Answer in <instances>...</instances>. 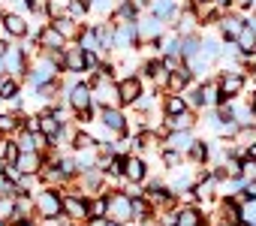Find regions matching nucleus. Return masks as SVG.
I'll use <instances>...</instances> for the list:
<instances>
[{
	"instance_id": "37",
	"label": "nucleus",
	"mask_w": 256,
	"mask_h": 226,
	"mask_svg": "<svg viewBox=\"0 0 256 226\" xmlns=\"http://www.w3.org/2000/svg\"><path fill=\"white\" fill-rule=\"evenodd\" d=\"M6 52H10V42H6V40H0V60L6 58Z\"/></svg>"
},
{
	"instance_id": "14",
	"label": "nucleus",
	"mask_w": 256,
	"mask_h": 226,
	"mask_svg": "<svg viewBox=\"0 0 256 226\" xmlns=\"http://www.w3.org/2000/svg\"><path fill=\"white\" fill-rule=\"evenodd\" d=\"M0 22H4V30H6L10 36H16V40H24V36L30 34L24 16H18V12H4V16H0Z\"/></svg>"
},
{
	"instance_id": "46",
	"label": "nucleus",
	"mask_w": 256,
	"mask_h": 226,
	"mask_svg": "<svg viewBox=\"0 0 256 226\" xmlns=\"http://www.w3.org/2000/svg\"><path fill=\"white\" fill-rule=\"evenodd\" d=\"M199 226H205V223H199Z\"/></svg>"
},
{
	"instance_id": "43",
	"label": "nucleus",
	"mask_w": 256,
	"mask_h": 226,
	"mask_svg": "<svg viewBox=\"0 0 256 226\" xmlns=\"http://www.w3.org/2000/svg\"><path fill=\"white\" fill-rule=\"evenodd\" d=\"M0 226H6V220H4V217H0Z\"/></svg>"
},
{
	"instance_id": "13",
	"label": "nucleus",
	"mask_w": 256,
	"mask_h": 226,
	"mask_svg": "<svg viewBox=\"0 0 256 226\" xmlns=\"http://www.w3.org/2000/svg\"><path fill=\"white\" fill-rule=\"evenodd\" d=\"M42 166H46V157H42L40 151L18 154V160H16V169H18L22 175H40V172H42Z\"/></svg>"
},
{
	"instance_id": "34",
	"label": "nucleus",
	"mask_w": 256,
	"mask_h": 226,
	"mask_svg": "<svg viewBox=\"0 0 256 226\" xmlns=\"http://www.w3.org/2000/svg\"><path fill=\"white\" fill-rule=\"evenodd\" d=\"M90 10H96V12H102V10H106V12H108V10H112V0H94Z\"/></svg>"
},
{
	"instance_id": "8",
	"label": "nucleus",
	"mask_w": 256,
	"mask_h": 226,
	"mask_svg": "<svg viewBox=\"0 0 256 226\" xmlns=\"http://www.w3.org/2000/svg\"><path fill=\"white\" fill-rule=\"evenodd\" d=\"M139 46V30H136V22H120L114 24V52H126V48H133Z\"/></svg>"
},
{
	"instance_id": "7",
	"label": "nucleus",
	"mask_w": 256,
	"mask_h": 226,
	"mask_svg": "<svg viewBox=\"0 0 256 226\" xmlns=\"http://www.w3.org/2000/svg\"><path fill=\"white\" fill-rule=\"evenodd\" d=\"M142 94L145 90H142V78L139 76H126V78L118 82V100H120V106H136Z\"/></svg>"
},
{
	"instance_id": "44",
	"label": "nucleus",
	"mask_w": 256,
	"mask_h": 226,
	"mask_svg": "<svg viewBox=\"0 0 256 226\" xmlns=\"http://www.w3.org/2000/svg\"><path fill=\"white\" fill-rule=\"evenodd\" d=\"M238 226H253V223H238Z\"/></svg>"
},
{
	"instance_id": "36",
	"label": "nucleus",
	"mask_w": 256,
	"mask_h": 226,
	"mask_svg": "<svg viewBox=\"0 0 256 226\" xmlns=\"http://www.w3.org/2000/svg\"><path fill=\"white\" fill-rule=\"evenodd\" d=\"M256 0H232V6H241V10H250Z\"/></svg>"
},
{
	"instance_id": "23",
	"label": "nucleus",
	"mask_w": 256,
	"mask_h": 226,
	"mask_svg": "<svg viewBox=\"0 0 256 226\" xmlns=\"http://www.w3.org/2000/svg\"><path fill=\"white\" fill-rule=\"evenodd\" d=\"M193 142H196V139H193V130H187V133H169V136H166V142H163V148H172V151L187 154Z\"/></svg>"
},
{
	"instance_id": "25",
	"label": "nucleus",
	"mask_w": 256,
	"mask_h": 226,
	"mask_svg": "<svg viewBox=\"0 0 256 226\" xmlns=\"http://www.w3.org/2000/svg\"><path fill=\"white\" fill-rule=\"evenodd\" d=\"M193 124H196L193 112H184V115H178V118H166V130L169 133H187V130H193Z\"/></svg>"
},
{
	"instance_id": "5",
	"label": "nucleus",
	"mask_w": 256,
	"mask_h": 226,
	"mask_svg": "<svg viewBox=\"0 0 256 226\" xmlns=\"http://www.w3.org/2000/svg\"><path fill=\"white\" fill-rule=\"evenodd\" d=\"M64 217L72 223H88V196L84 193H64Z\"/></svg>"
},
{
	"instance_id": "12",
	"label": "nucleus",
	"mask_w": 256,
	"mask_h": 226,
	"mask_svg": "<svg viewBox=\"0 0 256 226\" xmlns=\"http://www.w3.org/2000/svg\"><path fill=\"white\" fill-rule=\"evenodd\" d=\"M4 64H6V72H10V76L22 78V76L28 72V52H24V48L10 46V52H6V58H4Z\"/></svg>"
},
{
	"instance_id": "19",
	"label": "nucleus",
	"mask_w": 256,
	"mask_h": 226,
	"mask_svg": "<svg viewBox=\"0 0 256 226\" xmlns=\"http://www.w3.org/2000/svg\"><path fill=\"white\" fill-rule=\"evenodd\" d=\"M163 112H166V118H178V115L193 112V108H190V102H187L184 94H169V96L163 100Z\"/></svg>"
},
{
	"instance_id": "29",
	"label": "nucleus",
	"mask_w": 256,
	"mask_h": 226,
	"mask_svg": "<svg viewBox=\"0 0 256 226\" xmlns=\"http://www.w3.org/2000/svg\"><path fill=\"white\" fill-rule=\"evenodd\" d=\"M90 148H96V139H94L90 133H82V130H78V133L72 136V151L78 154V151H90Z\"/></svg>"
},
{
	"instance_id": "47",
	"label": "nucleus",
	"mask_w": 256,
	"mask_h": 226,
	"mask_svg": "<svg viewBox=\"0 0 256 226\" xmlns=\"http://www.w3.org/2000/svg\"><path fill=\"white\" fill-rule=\"evenodd\" d=\"M0 139H4V136H0Z\"/></svg>"
},
{
	"instance_id": "2",
	"label": "nucleus",
	"mask_w": 256,
	"mask_h": 226,
	"mask_svg": "<svg viewBox=\"0 0 256 226\" xmlns=\"http://www.w3.org/2000/svg\"><path fill=\"white\" fill-rule=\"evenodd\" d=\"M36 211L46 217V220H54L64 214V193L54 190V187H46L36 193Z\"/></svg>"
},
{
	"instance_id": "4",
	"label": "nucleus",
	"mask_w": 256,
	"mask_h": 226,
	"mask_svg": "<svg viewBox=\"0 0 256 226\" xmlns=\"http://www.w3.org/2000/svg\"><path fill=\"white\" fill-rule=\"evenodd\" d=\"M66 106L76 112H88V108H94V90H90V84H84V82H76L70 90H66Z\"/></svg>"
},
{
	"instance_id": "28",
	"label": "nucleus",
	"mask_w": 256,
	"mask_h": 226,
	"mask_svg": "<svg viewBox=\"0 0 256 226\" xmlns=\"http://www.w3.org/2000/svg\"><path fill=\"white\" fill-rule=\"evenodd\" d=\"M133 217H136V220H142V223H148V220L154 217V205H151L145 196L133 199Z\"/></svg>"
},
{
	"instance_id": "1",
	"label": "nucleus",
	"mask_w": 256,
	"mask_h": 226,
	"mask_svg": "<svg viewBox=\"0 0 256 226\" xmlns=\"http://www.w3.org/2000/svg\"><path fill=\"white\" fill-rule=\"evenodd\" d=\"M28 72H30V76H28V78H30V84L40 90V88H46V84L58 82V72H60V70H58V64L52 60V54H48V52H42V54H40V60H36Z\"/></svg>"
},
{
	"instance_id": "33",
	"label": "nucleus",
	"mask_w": 256,
	"mask_h": 226,
	"mask_svg": "<svg viewBox=\"0 0 256 226\" xmlns=\"http://www.w3.org/2000/svg\"><path fill=\"white\" fill-rule=\"evenodd\" d=\"M163 160H166V166H169V169H175V166H181L184 154H181V151H172V148H163Z\"/></svg>"
},
{
	"instance_id": "20",
	"label": "nucleus",
	"mask_w": 256,
	"mask_h": 226,
	"mask_svg": "<svg viewBox=\"0 0 256 226\" xmlns=\"http://www.w3.org/2000/svg\"><path fill=\"white\" fill-rule=\"evenodd\" d=\"M199 96H202V108H208V106H220L223 96H220V84H217V78H205V82L199 84Z\"/></svg>"
},
{
	"instance_id": "11",
	"label": "nucleus",
	"mask_w": 256,
	"mask_h": 226,
	"mask_svg": "<svg viewBox=\"0 0 256 226\" xmlns=\"http://www.w3.org/2000/svg\"><path fill=\"white\" fill-rule=\"evenodd\" d=\"M36 46H40L42 52H64V48H66V40L58 34L54 24H46V28L36 34Z\"/></svg>"
},
{
	"instance_id": "38",
	"label": "nucleus",
	"mask_w": 256,
	"mask_h": 226,
	"mask_svg": "<svg viewBox=\"0 0 256 226\" xmlns=\"http://www.w3.org/2000/svg\"><path fill=\"white\" fill-rule=\"evenodd\" d=\"M211 4H214L217 10H220V6H226V10H229V6H232V0H211Z\"/></svg>"
},
{
	"instance_id": "15",
	"label": "nucleus",
	"mask_w": 256,
	"mask_h": 226,
	"mask_svg": "<svg viewBox=\"0 0 256 226\" xmlns=\"http://www.w3.org/2000/svg\"><path fill=\"white\" fill-rule=\"evenodd\" d=\"M88 70V52L72 46L64 52V72H84Z\"/></svg>"
},
{
	"instance_id": "24",
	"label": "nucleus",
	"mask_w": 256,
	"mask_h": 226,
	"mask_svg": "<svg viewBox=\"0 0 256 226\" xmlns=\"http://www.w3.org/2000/svg\"><path fill=\"white\" fill-rule=\"evenodd\" d=\"M199 223H202V211L196 205H187V208L175 211V226H199Z\"/></svg>"
},
{
	"instance_id": "6",
	"label": "nucleus",
	"mask_w": 256,
	"mask_h": 226,
	"mask_svg": "<svg viewBox=\"0 0 256 226\" xmlns=\"http://www.w3.org/2000/svg\"><path fill=\"white\" fill-rule=\"evenodd\" d=\"M163 28H166V24L148 12L145 18H139V22H136V30H139V42H148V46H160Z\"/></svg>"
},
{
	"instance_id": "32",
	"label": "nucleus",
	"mask_w": 256,
	"mask_h": 226,
	"mask_svg": "<svg viewBox=\"0 0 256 226\" xmlns=\"http://www.w3.org/2000/svg\"><path fill=\"white\" fill-rule=\"evenodd\" d=\"M12 130H18V115H0V136H6V133H12Z\"/></svg>"
},
{
	"instance_id": "39",
	"label": "nucleus",
	"mask_w": 256,
	"mask_h": 226,
	"mask_svg": "<svg viewBox=\"0 0 256 226\" xmlns=\"http://www.w3.org/2000/svg\"><path fill=\"white\" fill-rule=\"evenodd\" d=\"M247 106H250V112H253V118H256V94H250V100H247Z\"/></svg>"
},
{
	"instance_id": "48",
	"label": "nucleus",
	"mask_w": 256,
	"mask_h": 226,
	"mask_svg": "<svg viewBox=\"0 0 256 226\" xmlns=\"http://www.w3.org/2000/svg\"><path fill=\"white\" fill-rule=\"evenodd\" d=\"M253 130H256V127H253Z\"/></svg>"
},
{
	"instance_id": "30",
	"label": "nucleus",
	"mask_w": 256,
	"mask_h": 226,
	"mask_svg": "<svg viewBox=\"0 0 256 226\" xmlns=\"http://www.w3.org/2000/svg\"><path fill=\"white\" fill-rule=\"evenodd\" d=\"M190 160H196V163H208V154H211V148H208V142H202V139H196L193 145H190Z\"/></svg>"
},
{
	"instance_id": "18",
	"label": "nucleus",
	"mask_w": 256,
	"mask_h": 226,
	"mask_svg": "<svg viewBox=\"0 0 256 226\" xmlns=\"http://www.w3.org/2000/svg\"><path fill=\"white\" fill-rule=\"evenodd\" d=\"M148 166H145V160L142 157H130V154H126V166H124V178L126 181H130V184H142L145 181V172Z\"/></svg>"
},
{
	"instance_id": "21",
	"label": "nucleus",
	"mask_w": 256,
	"mask_h": 226,
	"mask_svg": "<svg viewBox=\"0 0 256 226\" xmlns=\"http://www.w3.org/2000/svg\"><path fill=\"white\" fill-rule=\"evenodd\" d=\"M16 142H18L22 154H28V151H40V154H42V151L48 148V139H46L42 133H24V130H22V136H18Z\"/></svg>"
},
{
	"instance_id": "16",
	"label": "nucleus",
	"mask_w": 256,
	"mask_h": 226,
	"mask_svg": "<svg viewBox=\"0 0 256 226\" xmlns=\"http://www.w3.org/2000/svg\"><path fill=\"white\" fill-rule=\"evenodd\" d=\"M151 16L160 18V22L166 24V22H178L181 10H178L175 0H151Z\"/></svg>"
},
{
	"instance_id": "27",
	"label": "nucleus",
	"mask_w": 256,
	"mask_h": 226,
	"mask_svg": "<svg viewBox=\"0 0 256 226\" xmlns=\"http://www.w3.org/2000/svg\"><path fill=\"white\" fill-rule=\"evenodd\" d=\"M106 214H108V199H106V196H94V199H88V223H94V220H106Z\"/></svg>"
},
{
	"instance_id": "10",
	"label": "nucleus",
	"mask_w": 256,
	"mask_h": 226,
	"mask_svg": "<svg viewBox=\"0 0 256 226\" xmlns=\"http://www.w3.org/2000/svg\"><path fill=\"white\" fill-rule=\"evenodd\" d=\"M100 124L114 133V136H124L126 133V118H124V112L114 106V108H100Z\"/></svg>"
},
{
	"instance_id": "45",
	"label": "nucleus",
	"mask_w": 256,
	"mask_h": 226,
	"mask_svg": "<svg viewBox=\"0 0 256 226\" xmlns=\"http://www.w3.org/2000/svg\"><path fill=\"white\" fill-rule=\"evenodd\" d=\"M145 226H154V223H151V220H148V223H145Z\"/></svg>"
},
{
	"instance_id": "40",
	"label": "nucleus",
	"mask_w": 256,
	"mask_h": 226,
	"mask_svg": "<svg viewBox=\"0 0 256 226\" xmlns=\"http://www.w3.org/2000/svg\"><path fill=\"white\" fill-rule=\"evenodd\" d=\"M6 76H10V72H6V64H4V60H0V82H4Z\"/></svg>"
},
{
	"instance_id": "42",
	"label": "nucleus",
	"mask_w": 256,
	"mask_h": 226,
	"mask_svg": "<svg viewBox=\"0 0 256 226\" xmlns=\"http://www.w3.org/2000/svg\"><path fill=\"white\" fill-rule=\"evenodd\" d=\"M220 226H235V223H226V220H223V223H220Z\"/></svg>"
},
{
	"instance_id": "9",
	"label": "nucleus",
	"mask_w": 256,
	"mask_h": 226,
	"mask_svg": "<svg viewBox=\"0 0 256 226\" xmlns=\"http://www.w3.org/2000/svg\"><path fill=\"white\" fill-rule=\"evenodd\" d=\"M217 84H220V96H223V100H235V96L244 90V72H241V70L223 72V76L217 78Z\"/></svg>"
},
{
	"instance_id": "41",
	"label": "nucleus",
	"mask_w": 256,
	"mask_h": 226,
	"mask_svg": "<svg viewBox=\"0 0 256 226\" xmlns=\"http://www.w3.org/2000/svg\"><path fill=\"white\" fill-rule=\"evenodd\" d=\"M190 4L193 6H202V4H211V0H190Z\"/></svg>"
},
{
	"instance_id": "26",
	"label": "nucleus",
	"mask_w": 256,
	"mask_h": 226,
	"mask_svg": "<svg viewBox=\"0 0 256 226\" xmlns=\"http://www.w3.org/2000/svg\"><path fill=\"white\" fill-rule=\"evenodd\" d=\"M52 24H54V28H58V34H60V36H64V40H78V34H82V30H78V24H76V18H72V16H60V18H54V22H52Z\"/></svg>"
},
{
	"instance_id": "31",
	"label": "nucleus",
	"mask_w": 256,
	"mask_h": 226,
	"mask_svg": "<svg viewBox=\"0 0 256 226\" xmlns=\"http://www.w3.org/2000/svg\"><path fill=\"white\" fill-rule=\"evenodd\" d=\"M0 100H6V102L18 100V78H4L0 82Z\"/></svg>"
},
{
	"instance_id": "17",
	"label": "nucleus",
	"mask_w": 256,
	"mask_h": 226,
	"mask_svg": "<svg viewBox=\"0 0 256 226\" xmlns=\"http://www.w3.org/2000/svg\"><path fill=\"white\" fill-rule=\"evenodd\" d=\"M217 28H220V40H223V42H235L238 34H241V28H244V22H241L238 16H223V18L217 22Z\"/></svg>"
},
{
	"instance_id": "35",
	"label": "nucleus",
	"mask_w": 256,
	"mask_h": 226,
	"mask_svg": "<svg viewBox=\"0 0 256 226\" xmlns=\"http://www.w3.org/2000/svg\"><path fill=\"white\" fill-rule=\"evenodd\" d=\"M90 118H94V108H88V112H78V115H76V121H78V124H90Z\"/></svg>"
},
{
	"instance_id": "3",
	"label": "nucleus",
	"mask_w": 256,
	"mask_h": 226,
	"mask_svg": "<svg viewBox=\"0 0 256 226\" xmlns=\"http://www.w3.org/2000/svg\"><path fill=\"white\" fill-rule=\"evenodd\" d=\"M106 199H108V220H112V223L124 226V223L133 220V202L126 199L124 193H108Z\"/></svg>"
},
{
	"instance_id": "22",
	"label": "nucleus",
	"mask_w": 256,
	"mask_h": 226,
	"mask_svg": "<svg viewBox=\"0 0 256 226\" xmlns=\"http://www.w3.org/2000/svg\"><path fill=\"white\" fill-rule=\"evenodd\" d=\"M190 78H193V72H190V66H187V64H184L178 72H169V82H166L169 94H184V90H187V84H190Z\"/></svg>"
}]
</instances>
